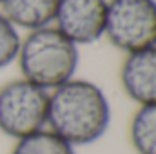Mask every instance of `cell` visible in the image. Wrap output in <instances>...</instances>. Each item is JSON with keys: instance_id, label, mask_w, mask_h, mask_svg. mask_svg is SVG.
Wrapping results in <instances>:
<instances>
[{"instance_id": "1", "label": "cell", "mask_w": 156, "mask_h": 154, "mask_svg": "<svg viewBox=\"0 0 156 154\" xmlns=\"http://www.w3.org/2000/svg\"><path fill=\"white\" fill-rule=\"evenodd\" d=\"M111 120L109 96L91 80L75 76L49 91L47 129L76 149L102 140L111 127Z\"/></svg>"}, {"instance_id": "2", "label": "cell", "mask_w": 156, "mask_h": 154, "mask_svg": "<svg viewBox=\"0 0 156 154\" xmlns=\"http://www.w3.org/2000/svg\"><path fill=\"white\" fill-rule=\"evenodd\" d=\"M16 64L22 78L53 91L76 76L80 47L55 26H45L22 35Z\"/></svg>"}, {"instance_id": "3", "label": "cell", "mask_w": 156, "mask_h": 154, "mask_svg": "<svg viewBox=\"0 0 156 154\" xmlns=\"http://www.w3.org/2000/svg\"><path fill=\"white\" fill-rule=\"evenodd\" d=\"M49 91L26 78L0 87V131L16 140L47 129Z\"/></svg>"}, {"instance_id": "4", "label": "cell", "mask_w": 156, "mask_h": 154, "mask_svg": "<svg viewBox=\"0 0 156 154\" xmlns=\"http://www.w3.org/2000/svg\"><path fill=\"white\" fill-rule=\"evenodd\" d=\"M104 38L125 54L156 45V0H107Z\"/></svg>"}, {"instance_id": "5", "label": "cell", "mask_w": 156, "mask_h": 154, "mask_svg": "<svg viewBox=\"0 0 156 154\" xmlns=\"http://www.w3.org/2000/svg\"><path fill=\"white\" fill-rule=\"evenodd\" d=\"M105 18L107 0H60L53 26L82 47L104 38Z\"/></svg>"}, {"instance_id": "6", "label": "cell", "mask_w": 156, "mask_h": 154, "mask_svg": "<svg viewBox=\"0 0 156 154\" xmlns=\"http://www.w3.org/2000/svg\"><path fill=\"white\" fill-rule=\"evenodd\" d=\"M120 83L136 105L156 103V45L125 54L120 67Z\"/></svg>"}, {"instance_id": "7", "label": "cell", "mask_w": 156, "mask_h": 154, "mask_svg": "<svg viewBox=\"0 0 156 154\" xmlns=\"http://www.w3.org/2000/svg\"><path fill=\"white\" fill-rule=\"evenodd\" d=\"M60 0H2L0 11L20 29L33 31L53 26Z\"/></svg>"}, {"instance_id": "8", "label": "cell", "mask_w": 156, "mask_h": 154, "mask_svg": "<svg viewBox=\"0 0 156 154\" xmlns=\"http://www.w3.org/2000/svg\"><path fill=\"white\" fill-rule=\"evenodd\" d=\"M129 138L138 154H156V103L138 105L131 118Z\"/></svg>"}, {"instance_id": "9", "label": "cell", "mask_w": 156, "mask_h": 154, "mask_svg": "<svg viewBox=\"0 0 156 154\" xmlns=\"http://www.w3.org/2000/svg\"><path fill=\"white\" fill-rule=\"evenodd\" d=\"M11 154H78L76 147L49 129L38 131L31 136L15 142Z\"/></svg>"}, {"instance_id": "10", "label": "cell", "mask_w": 156, "mask_h": 154, "mask_svg": "<svg viewBox=\"0 0 156 154\" xmlns=\"http://www.w3.org/2000/svg\"><path fill=\"white\" fill-rule=\"evenodd\" d=\"M22 44L20 29L0 11V71L16 64L18 49Z\"/></svg>"}, {"instance_id": "11", "label": "cell", "mask_w": 156, "mask_h": 154, "mask_svg": "<svg viewBox=\"0 0 156 154\" xmlns=\"http://www.w3.org/2000/svg\"><path fill=\"white\" fill-rule=\"evenodd\" d=\"M0 4H2V0H0Z\"/></svg>"}]
</instances>
